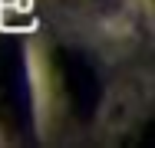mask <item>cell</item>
Instances as JSON below:
<instances>
[{
  "label": "cell",
  "instance_id": "2",
  "mask_svg": "<svg viewBox=\"0 0 155 148\" xmlns=\"http://www.w3.org/2000/svg\"><path fill=\"white\" fill-rule=\"evenodd\" d=\"M27 118V79L17 46H0V122L23 125Z\"/></svg>",
  "mask_w": 155,
  "mask_h": 148
},
{
  "label": "cell",
  "instance_id": "1",
  "mask_svg": "<svg viewBox=\"0 0 155 148\" xmlns=\"http://www.w3.org/2000/svg\"><path fill=\"white\" fill-rule=\"evenodd\" d=\"M56 69H60L63 79V92L73 105V112L79 118H93L96 105L102 99V86H99V76L96 69L73 50H60L56 53Z\"/></svg>",
  "mask_w": 155,
  "mask_h": 148
}]
</instances>
